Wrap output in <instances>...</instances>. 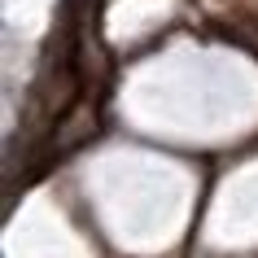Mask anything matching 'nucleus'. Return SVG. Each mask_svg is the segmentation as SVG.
I'll return each instance as SVG.
<instances>
[{"instance_id":"f03ea898","label":"nucleus","mask_w":258,"mask_h":258,"mask_svg":"<svg viewBox=\"0 0 258 258\" xmlns=\"http://www.w3.org/2000/svg\"><path fill=\"white\" fill-rule=\"evenodd\" d=\"M66 31H70V61L79 70L83 96L101 101L109 79H114V57H109V48L96 35V22H66Z\"/></svg>"},{"instance_id":"f257e3e1","label":"nucleus","mask_w":258,"mask_h":258,"mask_svg":"<svg viewBox=\"0 0 258 258\" xmlns=\"http://www.w3.org/2000/svg\"><path fill=\"white\" fill-rule=\"evenodd\" d=\"M96 96H79L75 105L61 114V118L53 122V132L40 140V149H35V158H31V171H40V166L57 162V158H66V153H75L79 145H88V140L96 136Z\"/></svg>"}]
</instances>
